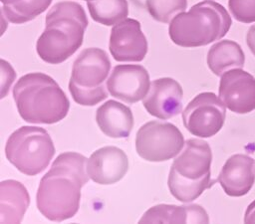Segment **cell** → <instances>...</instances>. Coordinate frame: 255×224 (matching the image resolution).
I'll use <instances>...</instances> for the list:
<instances>
[{"mask_svg": "<svg viewBox=\"0 0 255 224\" xmlns=\"http://www.w3.org/2000/svg\"><path fill=\"white\" fill-rule=\"evenodd\" d=\"M109 49L118 62H140L147 53V40L139 21L128 18L117 23L111 31Z\"/></svg>", "mask_w": 255, "mask_h": 224, "instance_id": "obj_11", "label": "cell"}, {"mask_svg": "<svg viewBox=\"0 0 255 224\" xmlns=\"http://www.w3.org/2000/svg\"><path fill=\"white\" fill-rule=\"evenodd\" d=\"M96 121L102 132L113 138L128 137L133 127L131 110L113 100L99 107L96 112Z\"/></svg>", "mask_w": 255, "mask_h": 224, "instance_id": "obj_16", "label": "cell"}, {"mask_svg": "<svg viewBox=\"0 0 255 224\" xmlns=\"http://www.w3.org/2000/svg\"><path fill=\"white\" fill-rule=\"evenodd\" d=\"M20 116L30 123H56L67 115L70 102L58 83L44 73L22 76L13 88Z\"/></svg>", "mask_w": 255, "mask_h": 224, "instance_id": "obj_3", "label": "cell"}, {"mask_svg": "<svg viewBox=\"0 0 255 224\" xmlns=\"http://www.w3.org/2000/svg\"><path fill=\"white\" fill-rule=\"evenodd\" d=\"M21 0H1V3L3 5H14L18 2H20Z\"/></svg>", "mask_w": 255, "mask_h": 224, "instance_id": "obj_27", "label": "cell"}, {"mask_svg": "<svg viewBox=\"0 0 255 224\" xmlns=\"http://www.w3.org/2000/svg\"><path fill=\"white\" fill-rule=\"evenodd\" d=\"M87 6L92 19L106 26L116 25L128 15L127 0H92Z\"/></svg>", "mask_w": 255, "mask_h": 224, "instance_id": "obj_20", "label": "cell"}, {"mask_svg": "<svg viewBox=\"0 0 255 224\" xmlns=\"http://www.w3.org/2000/svg\"><path fill=\"white\" fill-rule=\"evenodd\" d=\"M55 146L48 131L39 126L24 125L8 137L5 155L20 172L34 176L48 167Z\"/></svg>", "mask_w": 255, "mask_h": 224, "instance_id": "obj_7", "label": "cell"}, {"mask_svg": "<svg viewBox=\"0 0 255 224\" xmlns=\"http://www.w3.org/2000/svg\"><path fill=\"white\" fill-rule=\"evenodd\" d=\"M149 88L148 72L144 67L135 64L116 66L107 80V89L112 97L128 104L143 100Z\"/></svg>", "mask_w": 255, "mask_h": 224, "instance_id": "obj_10", "label": "cell"}, {"mask_svg": "<svg viewBox=\"0 0 255 224\" xmlns=\"http://www.w3.org/2000/svg\"><path fill=\"white\" fill-rule=\"evenodd\" d=\"M111 71L108 54L100 48L83 50L73 64L69 91L81 106H95L108 98L104 83Z\"/></svg>", "mask_w": 255, "mask_h": 224, "instance_id": "obj_6", "label": "cell"}, {"mask_svg": "<svg viewBox=\"0 0 255 224\" xmlns=\"http://www.w3.org/2000/svg\"><path fill=\"white\" fill-rule=\"evenodd\" d=\"M30 196L26 187L14 179L0 183V222L20 223L29 207Z\"/></svg>", "mask_w": 255, "mask_h": 224, "instance_id": "obj_18", "label": "cell"}, {"mask_svg": "<svg viewBox=\"0 0 255 224\" xmlns=\"http://www.w3.org/2000/svg\"><path fill=\"white\" fill-rule=\"evenodd\" d=\"M85 1H87V2H88V1H92V0H85Z\"/></svg>", "mask_w": 255, "mask_h": 224, "instance_id": "obj_28", "label": "cell"}, {"mask_svg": "<svg viewBox=\"0 0 255 224\" xmlns=\"http://www.w3.org/2000/svg\"><path fill=\"white\" fill-rule=\"evenodd\" d=\"M86 165L87 158L74 151L63 152L53 161L36 195L37 208L45 218L61 222L76 215L81 189L90 178Z\"/></svg>", "mask_w": 255, "mask_h": 224, "instance_id": "obj_1", "label": "cell"}, {"mask_svg": "<svg viewBox=\"0 0 255 224\" xmlns=\"http://www.w3.org/2000/svg\"><path fill=\"white\" fill-rule=\"evenodd\" d=\"M216 180L229 196L240 197L247 194L255 182V160L247 154L231 155Z\"/></svg>", "mask_w": 255, "mask_h": 224, "instance_id": "obj_15", "label": "cell"}, {"mask_svg": "<svg viewBox=\"0 0 255 224\" xmlns=\"http://www.w3.org/2000/svg\"><path fill=\"white\" fill-rule=\"evenodd\" d=\"M225 105L214 93L204 92L192 99L182 112L185 128L198 137H211L223 126Z\"/></svg>", "mask_w": 255, "mask_h": 224, "instance_id": "obj_9", "label": "cell"}, {"mask_svg": "<svg viewBox=\"0 0 255 224\" xmlns=\"http://www.w3.org/2000/svg\"><path fill=\"white\" fill-rule=\"evenodd\" d=\"M16 73L14 69L4 59L1 60V98L3 99L9 92V88L14 82Z\"/></svg>", "mask_w": 255, "mask_h": 224, "instance_id": "obj_24", "label": "cell"}, {"mask_svg": "<svg viewBox=\"0 0 255 224\" xmlns=\"http://www.w3.org/2000/svg\"><path fill=\"white\" fill-rule=\"evenodd\" d=\"M228 8L237 21L255 22V0H228Z\"/></svg>", "mask_w": 255, "mask_h": 224, "instance_id": "obj_23", "label": "cell"}, {"mask_svg": "<svg viewBox=\"0 0 255 224\" xmlns=\"http://www.w3.org/2000/svg\"><path fill=\"white\" fill-rule=\"evenodd\" d=\"M219 98L226 108L236 113L255 110V78L242 69H233L221 76Z\"/></svg>", "mask_w": 255, "mask_h": 224, "instance_id": "obj_12", "label": "cell"}, {"mask_svg": "<svg viewBox=\"0 0 255 224\" xmlns=\"http://www.w3.org/2000/svg\"><path fill=\"white\" fill-rule=\"evenodd\" d=\"M185 142L181 131L173 123L151 120L141 125L135 136L137 154L147 161L160 162L175 157Z\"/></svg>", "mask_w": 255, "mask_h": 224, "instance_id": "obj_8", "label": "cell"}, {"mask_svg": "<svg viewBox=\"0 0 255 224\" xmlns=\"http://www.w3.org/2000/svg\"><path fill=\"white\" fill-rule=\"evenodd\" d=\"M231 24L229 13L221 4L206 0L176 15L169 24L168 34L175 45L196 48L223 38Z\"/></svg>", "mask_w": 255, "mask_h": 224, "instance_id": "obj_4", "label": "cell"}, {"mask_svg": "<svg viewBox=\"0 0 255 224\" xmlns=\"http://www.w3.org/2000/svg\"><path fill=\"white\" fill-rule=\"evenodd\" d=\"M89 21L82 5L56 3L45 18V30L36 43L39 57L48 64H61L82 46Z\"/></svg>", "mask_w": 255, "mask_h": 224, "instance_id": "obj_2", "label": "cell"}, {"mask_svg": "<svg viewBox=\"0 0 255 224\" xmlns=\"http://www.w3.org/2000/svg\"><path fill=\"white\" fill-rule=\"evenodd\" d=\"M245 223H255V200L249 204L244 216Z\"/></svg>", "mask_w": 255, "mask_h": 224, "instance_id": "obj_26", "label": "cell"}, {"mask_svg": "<svg viewBox=\"0 0 255 224\" xmlns=\"http://www.w3.org/2000/svg\"><path fill=\"white\" fill-rule=\"evenodd\" d=\"M209 217L198 204L177 206L158 204L149 208L138 223H208Z\"/></svg>", "mask_w": 255, "mask_h": 224, "instance_id": "obj_17", "label": "cell"}, {"mask_svg": "<svg viewBox=\"0 0 255 224\" xmlns=\"http://www.w3.org/2000/svg\"><path fill=\"white\" fill-rule=\"evenodd\" d=\"M206 61L215 76H222L230 70L242 69L245 56L239 44L231 40H222L211 46Z\"/></svg>", "mask_w": 255, "mask_h": 224, "instance_id": "obj_19", "label": "cell"}, {"mask_svg": "<svg viewBox=\"0 0 255 224\" xmlns=\"http://www.w3.org/2000/svg\"><path fill=\"white\" fill-rule=\"evenodd\" d=\"M52 3V0H21L14 5H3L1 13L14 24H23L35 19Z\"/></svg>", "mask_w": 255, "mask_h": 224, "instance_id": "obj_21", "label": "cell"}, {"mask_svg": "<svg viewBox=\"0 0 255 224\" xmlns=\"http://www.w3.org/2000/svg\"><path fill=\"white\" fill-rule=\"evenodd\" d=\"M246 43L251 53L255 56V24L252 25L246 35Z\"/></svg>", "mask_w": 255, "mask_h": 224, "instance_id": "obj_25", "label": "cell"}, {"mask_svg": "<svg viewBox=\"0 0 255 224\" xmlns=\"http://www.w3.org/2000/svg\"><path fill=\"white\" fill-rule=\"evenodd\" d=\"M86 169L94 182L102 185L114 184L128 172V158L120 147L104 146L91 154Z\"/></svg>", "mask_w": 255, "mask_h": 224, "instance_id": "obj_14", "label": "cell"}, {"mask_svg": "<svg viewBox=\"0 0 255 224\" xmlns=\"http://www.w3.org/2000/svg\"><path fill=\"white\" fill-rule=\"evenodd\" d=\"M182 97L183 91L177 81L172 78H160L151 82L142 105L152 116L168 119L181 112Z\"/></svg>", "mask_w": 255, "mask_h": 224, "instance_id": "obj_13", "label": "cell"}, {"mask_svg": "<svg viewBox=\"0 0 255 224\" xmlns=\"http://www.w3.org/2000/svg\"><path fill=\"white\" fill-rule=\"evenodd\" d=\"M211 161L212 151L206 141L187 139L170 166L167 185L171 195L180 202H191L210 188L217 182L210 177Z\"/></svg>", "mask_w": 255, "mask_h": 224, "instance_id": "obj_5", "label": "cell"}, {"mask_svg": "<svg viewBox=\"0 0 255 224\" xmlns=\"http://www.w3.org/2000/svg\"><path fill=\"white\" fill-rule=\"evenodd\" d=\"M149 15L161 23H169L187 7V0H145Z\"/></svg>", "mask_w": 255, "mask_h": 224, "instance_id": "obj_22", "label": "cell"}]
</instances>
